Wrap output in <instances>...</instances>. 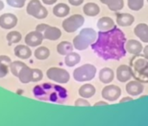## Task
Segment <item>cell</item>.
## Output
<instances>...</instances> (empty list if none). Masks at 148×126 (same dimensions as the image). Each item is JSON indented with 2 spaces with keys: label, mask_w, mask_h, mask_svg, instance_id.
<instances>
[{
  "label": "cell",
  "mask_w": 148,
  "mask_h": 126,
  "mask_svg": "<svg viewBox=\"0 0 148 126\" xmlns=\"http://www.w3.org/2000/svg\"><path fill=\"white\" fill-rule=\"evenodd\" d=\"M134 34L144 43H148V25L145 23L138 24L134 27Z\"/></svg>",
  "instance_id": "15"
},
{
  "label": "cell",
  "mask_w": 148,
  "mask_h": 126,
  "mask_svg": "<svg viewBox=\"0 0 148 126\" xmlns=\"http://www.w3.org/2000/svg\"><path fill=\"white\" fill-rule=\"evenodd\" d=\"M43 39H44L43 33L35 30L26 34L25 38V42L28 46L35 47V46H38L39 45H41V43L43 42Z\"/></svg>",
  "instance_id": "10"
},
{
  "label": "cell",
  "mask_w": 148,
  "mask_h": 126,
  "mask_svg": "<svg viewBox=\"0 0 148 126\" xmlns=\"http://www.w3.org/2000/svg\"><path fill=\"white\" fill-rule=\"evenodd\" d=\"M18 78L19 79L20 82L26 84L32 82V69L29 68L27 65L23 67L18 75Z\"/></svg>",
  "instance_id": "20"
},
{
  "label": "cell",
  "mask_w": 148,
  "mask_h": 126,
  "mask_svg": "<svg viewBox=\"0 0 148 126\" xmlns=\"http://www.w3.org/2000/svg\"><path fill=\"white\" fill-rule=\"evenodd\" d=\"M133 69L135 73H132V76H134L137 81L148 82V59H138L136 62L133 63Z\"/></svg>",
  "instance_id": "5"
},
{
  "label": "cell",
  "mask_w": 148,
  "mask_h": 126,
  "mask_svg": "<svg viewBox=\"0 0 148 126\" xmlns=\"http://www.w3.org/2000/svg\"><path fill=\"white\" fill-rule=\"evenodd\" d=\"M99 81L104 84L111 83L114 79V72L110 68H103L99 74Z\"/></svg>",
  "instance_id": "19"
},
{
  "label": "cell",
  "mask_w": 148,
  "mask_h": 126,
  "mask_svg": "<svg viewBox=\"0 0 148 126\" xmlns=\"http://www.w3.org/2000/svg\"><path fill=\"white\" fill-rule=\"evenodd\" d=\"M18 24V18L12 13H4L0 16V27L3 29L14 28Z\"/></svg>",
  "instance_id": "11"
},
{
  "label": "cell",
  "mask_w": 148,
  "mask_h": 126,
  "mask_svg": "<svg viewBox=\"0 0 148 126\" xmlns=\"http://www.w3.org/2000/svg\"><path fill=\"white\" fill-rule=\"evenodd\" d=\"M68 2L70 3L71 6H79L84 3V0H68Z\"/></svg>",
  "instance_id": "36"
},
{
  "label": "cell",
  "mask_w": 148,
  "mask_h": 126,
  "mask_svg": "<svg viewBox=\"0 0 148 126\" xmlns=\"http://www.w3.org/2000/svg\"><path fill=\"white\" fill-rule=\"evenodd\" d=\"M33 95L38 100L58 104L64 103L68 97L66 89L60 85L48 82L35 86L33 88Z\"/></svg>",
  "instance_id": "2"
},
{
  "label": "cell",
  "mask_w": 148,
  "mask_h": 126,
  "mask_svg": "<svg viewBox=\"0 0 148 126\" xmlns=\"http://www.w3.org/2000/svg\"><path fill=\"white\" fill-rule=\"evenodd\" d=\"M6 39L10 45L16 44V43L20 42V40L22 39V35L18 31H12V32L8 33V34L6 35Z\"/></svg>",
  "instance_id": "31"
},
{
  "label": "cell",
  "mask_w": 148,
  "mask_h": 126,
  "mask_svg": "<svg viewBox=\"0 0 148 126\" xmlns=\"http://www.w3.org/2000/svg\"><path fill=\"white\" fill-rule=\"evenodd\" d=\"M50 50L46 46H39L34 52V56L36 59L39 60H44L49 58L50 56Z\"/></svg>",
  "instance_id": "29"
},
{
  "label": "cell",
  "mask_w": 148,
  "mask_h": 126,
  "mask_svg": "<svg viewBox=\"0 0 148 126\" xmlns=\"http://www.w3.org/2000/svg\"><path fill=\"white\" fill-rule=\"evenodd\" d=\"M144 85L138 81H128V83L125 86V90L131 96H139L144 92Z\"/></svg>",
  "instance_id": "12"
},
{
  "label": "cell",
  "mask_w": 148,
  "mask_h": 126,
  "mask_svg": "<svg viewBox=\"0 0 148 126\" xmlns=\"http://www.w3.org/2000/svg\"><path fill=\"white\" fill-rule=\"evenodd\" d=\"M133 100V98H132V97H130V96H126V97H124V98H122L120 101H119V102L120 103H123V102H130V101H132Z\"/></svg>",
  "instance_id": "41"
},
{
  "label": "cell",
  "mask_w": 148,
  "mask_h": 126,
  "mask_svg": "<svg viewBox=\"0 0 148 126\" xmlns=\"http://www.w3.org/2000/svg\"><path fill=\"white\" fill-rule=\"evenodd\" d=\"M61 35L62 32L59 28L51 26H48V27L43 32L44 39L49 40H57L61 37Z\"/></svg>",
  "instance_id": "16"
},
{
  "label": "cell",
  "mask_w": 148,
  "mask_h": 126,
  "mask_svg": "<svg viewBox=\"0 0 148 126\" xmlns=\"http://www.w3.org/2000/svg\"><path fill=\"white\" fill-rule=\"evenodd\" d=\"M70 7L68 5L64 4V3H59V4H57L54 7H53V14L56 16V17H58V18H64V17H66L69 13H70Z\"/></svg>",
  "instance_id": "24"
},
{
  "label": "cell",
  "mask_w": 148,
  "mask_h": 126,
  "mask_svg": "<svg viewBox=\"0 0 148 126\" xmlns=\"http://www.w3.org/2000/svg\"><path fill=\"white\" fill-rule=\"evenodd\" d=\"M4 7H5V5H4L3 1H1V0H0V11L3 10V9H4Z\"/></svg>",
  "instance_id": "42"
},
{
  "label": "cell",
  "mask_w": 148,
  "mask_h": 126,
  "mask_svg": "<svg viewBox=\"0 0 148 126\" xmlns=\"http://www.w3.org/2000/svg\"><path fill=\"white\" fill-rule=\"evenodd\" d=\"M147 2H148V0H147Z\"/></svg>",
  "instance_id": "43"
},
{
  "label": "cell",
  "mask_w": 148,
  "mask_h": 126,
  "mask_svg": "<svg viewBox=\"0 0 148 126\" xmlns=\"http://www.w3.org/2000/svg\"><path fill=\"white\" fill-rule=\"evenodd\" d=\"M85 23V18L80 14H74L65 19L62 22V27L66 33H71L78 31L80 27L83 26Z\"/></svg>",
  "instance_id": "6"
},
{
  "label": "cell",
  "mask_w": 148,
  "mask_h": 126,
  "mask_svg": "<svg viewBox=\"0 0 148 126\" xmlns=\"http://www.w3.org/2000/svg\"><path fill=\"white\" fill-rule=\"evenodd\" d=\"M43 72L38 69H32V82H40L43 79Z\"/></svg>",
  "instance_id": "33"
},
{
  "label": "cell",
  "mask_w": 148,
  "mask_h": 126,
  "mask_svg": "<svg viewBox=\"0 0 148 126\" xmlns=\"http://www.w3.org/2000/svg\"><path fill=\"white\" fill-rule=\"evenodd\" d=\"M115 26V22L110 17H102L97 22V27L99 31H108Z\"/></svg>",
  "instance_id": "22"
},
{
  "label": "cell",
  "mask_w": 148,
  "mask_h": 126,
  "mask_svg": "<svg viewBox=\"0 0 148 126\" xmlns=\"http://www.w3.org/2000/svg\"><path fill=\"white\" fill-rule=\"evenodd\" d=\"M74 105L77 106V107H81V106H86V107H89L91 106L90 102L86 99V98H79L75 101V103H74Z\"/></svg>",
  "instance_id": "35"
},
{
  "label": "cell",
  "mask_w": 148,
  "mask_h": 126,
  "mask_svg": "<svg viewBox=\"0 0 148 126\" xmlns=\"http://www.w3.org/2000/svg\"><path fill=\"white\" fill-rule=\"evenodd\" d=\"M12 60L7 55H0V78L5 77L9 73V66Z\"/></svg>",
  "instance_id": "21"
},
{
  "label": "cell",
  "mask_w": 148,
  "mask_h": 126,
  "mask_svg": "<svg viewBox=\"0 0 148 126\" xmlns=\"http://www.w3.org/2000/svg\"><path fill=\"white\" fill-rule=\"evenodd\" d=\"M144 2L145 0H127V6L130 10L138 12L143 8Z\"/></svg>",
  "instance_id": "32"
},
{
  "label": "cell",
  "mask_w": 148,
  "mask_h": 126,
  "mask_svg": "<svg viewBox=\"0 0 148 126\" xmlns=\"http://www.w3.org/2000/svg\"><path fill=\"white\" fill-rule=\"evenodd\" d=\"M73 49L74 47L72 43L69 41H62L57 46V52L63 56H65L66 54L70 53L71 52L73 51Z\"/></svg>",
  "instance_id": "28"
},
{
  "label": "cell",
  "mask_w": 148,
  "mask_h": 126,
  "mask_svg": "<svg viewBox=\"0 0 148 126\" xmlns=\"http://www.w3.org/2000/svg\"><path fill=\"white\" fill-rule=\"evenodd\" d=\"M97 36H98V33L94 29L89 28V27L83 28L79 32V35L74 37L72 40L73 47L79 51L86 50L93 42H95Z\"/></svg>",
  "instance_id": "3"
},
{
  "label": "cell",
  "mask_w": 148,
  "mask_h": 126,
  "mask_svg": "<svg viewBox=\"0 0 148 126\" xmlns=\"http://www.w3.org/2000/svg\"><path fill=\"white\" fill-rule=\"evenodd\" d=\"M99 1L107 6L109 10L112 12H119L124 8V0H99Z\"/></svg>",
  "instance_id": "25"
},
{
  "label": "cell",
  "mask_w": 148,
  "mask_h": 126,
  "mask_svg": "<svg viewBox=\"0 0 148 126\" xmlns=\"http://www.w3.org/2000/svg\"><path fill=\"white\" fill-rule=\"evenodd\" d=\"M80 60H81V57L80 55L78 53H75V52H71L70 53L66 54L65 55V58H64V63L67 67H74L76 66L78 63L80 62Z\"/></svg>",
  "instance_id": "27"
},
{
  "label": "cell",
  "mask_w": 148,
  "mask_h": 126,
  "mask_svg": "<svg viewBox=\"0 0 148 126\" xmlns=\"http://www.w3.org/2000/svg\"><path fill=\"white\" fill-rule=\"evenodd\" d=\"M14 53L21 60H28L31 58L32 52L27 45H18L14 48Z\"/></svg>",
  "instance_id": "17"
},
{
  "label": "cell",
  "mask_w": 148,
  "mask_h": 126,
  "mask_svg": "<svg viewBox=\"0 0 148 126\" xmlns=\"http://www.w3.org/2000/svg\"><path fill=\"white\" fill-rule=\"evenodd\" d=\"M83 12L89 17H96L100 12L99 6L95 3H86L83 7Z\"/></svg>",
  "instance_id": "26"
},
{
  "label": "cell",
  "mask_w": 148,
  "mask_h": 126,
  "mask_svg": "<svg viewBox=\"0 0 148 126\" xmlns=\"http://www.w3.org/2000/svg\"><path fill=\"white\" fill-rule=\"evenodd\" d=\"M102 97L108 102H115L121 96V89L113 84L106 86L101 92Z\"/></svg>",
  "instance_id": "9"
},
{
  "label": "cell",
  "mask_w": 148,
  "mask_h": 126,
  "mask_svg": "<svg viewBox=\"0 0 148 126\" xmlns=\"http://www.w3.org/2000/svg\"><path fill=\"white\" fill-rule=\"evenodd\" d=\"M48 26H49V25H46V24H39V25H38V26H36V31L40 32V33H43V32L48 27Z\"/></svg>",
  "instance_id": "37"
},
{
  "label": "cell",
  "mask_w": 148,
  "mask_h": 126,
  "mask_svg": "<svg viewBox=\"0 0 148 126\" xmlns=\"http://www.w3.org/2000/svg\"><path fill=\"white\" fill-rule=\"evenodd\" d=\"M46 76L51 81H53L59 84L67 83L70 81V74L67 70L57 67L50 68L46 71Z\"/></svg>",
  "instance_id": "7"
},
{
  "label": "cell",
  "mask_w": 148,
  "mask_h": 126,
  "mask_svg": "<svg viewBox=\"0 0 148 126\" xmlns=\"http://www.w3.org/2000/svg\"><path fill=\"white\" fill-rule=\"evenodd\" d=\"M116 77L120 82H126L132 78V69L128 65H120L117 69Z\"/></svg>",
  "instance_id": "13"
},
{
  "label": "cell",
  "mask_w": 148,
  "mask_h": 126,
  "mask_svg": "<svg viewBox=\"0 0 148 126\" xmlns=\"http://www.w3.org/2000/svg\"><path fill=\"white\" fill-rule=\"evenodd\" d=\"M108 105V102H105V101H99V102H97L96 103H94L93 106H107Z\"/></svg>",
  "instance_id": "39"
},
{
  "label": "cell",
  "mask_w": 148,
  "mask_h": 126,
  "mask_svg": "<svg viewBox=\"0 0 148 126\" xmlns=\"http://www.w3.org/2000/svg\"><path fill=\"white\" fill-rule=\"evenodd\" d=\"M96 93V89L92 84L90 83H86V84H83L79 89V95L83 97V98H91Z\"/></svg>",
  "instance_id": "23"
},
{
  "label": "cell",
  "mask_w": 148,
  "mask_h": 126,
  "mask_svg": "<svg viewBox=\"0 0 148 126\" xmlns=\"http://www.w3.org/2000/svg\"><path fill=\"white\" fill-rule=\"evenodd\" d=\"M26 12L38 19H44L48 16L47 9L43 6L39 0H31L27 5Z\"/></svg>",
  "instance_id": "8"
},
{
  "label": "cell",
  "mask_w": 148,
  "mask_h": 126,
  "mask_svg": "<svg viewBox=\"0 0 148 126\" xmlns=\"http://www.w3.org/2000/svg\"><path fill=\"white\" fill-rule=\"evenodd\" d=\"M97 73V69L94 65L86 63L77 69H74L73 71V78L75 81L79 82H86L92 81Z\"/></svg>",
  "instance_id": "4"
},
{
  "label": "cell",
  "mask_w": 148,
  "mask_h": 126,
  "mask_svg": "<svg viewBox=\"0 0 148 126\" xmlns=\"http://www.w3.org/2000/svg\"><path fill=\"white\" fill-rule=\"evenodd\" d=\"M26 0H6L7 4L13 8H22L24 7Z\"/></svg>",
  "instance_id": "34"
},
{
  "label": "cell",
  "mask_w": 148,
  "mask_h": 126,
  "mask_svg": "<svg viewBox=\"0 0 148 126\" xmlns=\"http://www.w3.org/2000/svg\"><path fill=\"white\" fill-rule=\"evenodd\" d=\"M125 51L128 52L129 53L133 55H138L140 53H142L143 46L141 42L138 41L137 39H129L125 41Z\"/></svg>",
  "instance_id": "14"
},
{
  "label": "cell",
  "mask_w": 148,
  "mask_h": 126,
  "mask_svg": "<svg viewBox=\"0 0 148 126\" xmlns=\"http://www.w3.org/2000/svg\"><path fill=\"white\" fill-rule=\"evenodd\" d=\"M116 21L118 26L122 27H126L132 26L134 23L135 18L130 13H119L117 14Z\"/></svg>",
  "instance_id": "18"
},
{
  "label": "cell",
  "mask_w": 148,
  "mask_h": 126,
  "mask_svg": "<svg viewBox=\"0 0 148 126\" xmlns=\"http://www.w3.org/2000/svg\"><path fill=\"white\" fill-rule=\"evenodd\" d=\"M125 41L124 32L114 26L108 31H99L95 42L91 46L93 52L103 60H119L126 54Z\"/></svg>",
  "instance_id": "1"
},
{
  "label": "cell",
  "mask_w": 148,
  "mask_h": 126,
  "mask_svg": "<svg viewBox=\"0 0 148 126\" xmlns=\"http://www.w3.org/2000/svg\"><path fill=\"white\" fill-rule=\"evenodd\" d=\"M58 0H42V2L45 4V5H47V6H51V5H54L57 3Z\"/></svg>",
  "instance_id": "38"
},
{
  "label": "cell",
  "mask_w": 148,
  "mask_h": 126,
  "mask_svg": "<svg viewBox=\"0 0 148 126\" xmlns=\"http://www.w3.org/2000/svg\"><path fill=\"white\" fill-rule=\"evenodd\" d=\"M26 64L20 60H15V61H12L10 63V66H9V69L12 72V74L15 76V77H18V73L20 71V69L25 67Z\"/></svg>",
  "instance_id": "30"
},
{
  "label": "cell",
  "mask_w": 148,
  "mask_h": 126,
  "mask_svg": "<svg viewBox=\"0 0 148 126\" xmlns=\"http://www.w3.org/2000/svg\"><path fill=\"white\" fill-rule=\"evenodd\" d=\"M142 52H143V53H144L145 58V59H148V45L145 46L143 48Z\"/></svg>",
  "instance_id": "40"
}]
</instances>
